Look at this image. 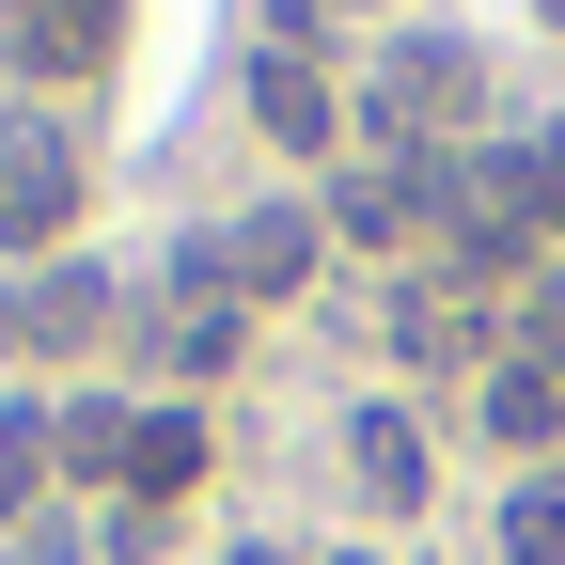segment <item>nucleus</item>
Segmentation results:
<instances>
[{
    "label": "nucleus",
    "mask_w": 565,
    "mask_h": 565,
    "mask_svg": "<svg viewBox=\"0 0 565 565\" xmlns=\"http://www.w3.org/2000/svg\"><path fill=\"white\" fill-rule=\"evenodd\" d=\"M362 126L393 141V158H456V126H471V47H456V32H393Z\"/></svg>",
    "instance_id": "1"
},
{
    "label": "nucleus",
    "mask_w": 565,
    "mask_h": 565,
    "mask_svg": "<svg viewBox=\"0 0 565 565\" xmlns=\"http://www.w3.org/2000/svg\"><path fill=\"white\" fill-rule=\"evenodd\" d=\"M173 282H189V299H299V282H315V221H299V204H252V221H204L189 252H173Z\"/></svg>",
    "instance_id": "2"
},
{
    "label": "nucleus",
    "mask_w": 565,
    "mask_h": 565,
    "mask_svg": "<svg viewBox=\"0 0 565 565\" xmlns=\"http://www.w3.org/2000/svg\"><path fill=\"white\" fill-rule=\"evenodd\" d=\"M63 221H79V141L63 126H0V252L63 267Z\"/></svg>",
    "instance_id": "3"
},
{
    "label": "nucleus",
    "mask_w": 565,
    "mask_h": 565,
    "mask_svg": "<svg viewBox=\"0 0 565 565\" xmlns=\"http://www.w3.org/2000/svg\"><path fill=\"white\" fill-rule=\"evenodd\" d=\"M95 330H110V267H79V252L0 282V345H17V362H63V345H95Z\"/></svg>",
    "instance_id": "4"
},
{
    "label": "nucleus",
    "mask_w": 565,
    "mask_h": 565,
    "mask_svg": "<svg viewBox=\"0 0 565 565\" xmlns=\"http://www.w3.org/2000/svg\"><path fill=\"white\" fill-rule=\"evenodd\" d=\"M126 0H17V79H110Z\"/></svg>",
    "instance_id": "5"
},
{
    "label": "nucleus",
    "mask_w": 565,
    "mask_h": 565,
    "mask_svg": "<svg viewBox=\"0 0 565 565\" xmlns=\"http://www.w3.org/2000/svg\"><path fill=\"white\" fill-rule=\"evenodd\" d=\"M252 126L282 141V158H330V141H345V95L315 79V63H267V79H252Z\"/></svg>",
    "instance_id": "6"
},
{
    "label": "nucleus",
    "mask_w": 565,
    "mask_h": 565,
    "mask_svg": "<svg viewBox=\"0 0 565 565\" xmlns=\"http://www.w3.org/2000/svg\"><path fill=\"white\" fill-rule=\"evenodd\" d=\"M126 487H141V503H189V487H204V408H141Z\"/></svg>",
    "instance_id": "7"
},
{
    "label": "nucleus",
    "mask_w": 565,
    "mask_h": 565,
    "mask_svg": "<svg viewBox=\"0 0 565 565\" xmlns=\"http://www.w3.org/2000/svg\"><path fill=\"white\" fill-rule=\"evenodd\" d=\"M550 424H565V377L534 362V345H519V362H487V440H519V456H550Z\"/></svg>",
    "instance_id": "8"
},
{
    "label": "nucleus",
    "mask_w": 565,
    "mask_h": 565,
    "mask_svg": "<svg viewBox=\"0 0 565 565\" xmlns=\"http://www.w3.org/2000/svg\"><path fill=\"white\" fill-rule=\"evenodd\" d=\"M345 456H362L377 503H424V424H408V408H362V424H345Z\"/></svg>",
    "instance_id": "9"
},
{
    "label": "nucleus",
    "mask_w": 565,
    "mask_h": 565,
    "mask_svg": "<svg viewBox=\"0 0 565 565\" xmlns=\"http://www.w3.org/2000/svg\"><path fill=\"white\" fill-rule=\"evenodd\" d=\"M47 471H63V424L17 393V408H0V519H32V487H47Z\"/></svg>",
    "instance_id": "10"
},
{
    "label": "nucleus",
    "mask_w": 565,
    "mask_h": 565,
    "mask_svg": "<svg viewBox=\"0 0 565 565\" xmlns=\"http://www.w3.org/2000/svg\"><path fill=\"white\" fill-rule=\"evenodd\" d=\"M236 345H252V315H236V299H189V315H173V377H221Z\"/></svg>",
    "instance_id": "11"
},
{
    "label": "nucleus",
    "mask_w": 565,
    "mask_h": 565,
    "mask_svg": "<svg viewBox=\"0 0 565 565\" xmlns=\"http://www.w3.org/2000/svg\"><path fill=\"white\" fill-rule=\"evenodd\" d=\"M503 565H565V487L519 471V503H503Z\"/></svg>",
    "instance_id": "12"
},
{
    "label": "nucleus",
    "mask_w": 565,
    "mask_h": 565,
    "mask_svg": "<svg viewBox=\"0 0 565 565\" xmlns=\"http://www.w3.org/2000/svg\"><path fill=\"white\" fill-rule=\"evenodd\" d=\"M126 440H141V408H110V393L63 408V471H126Z\"/></svg>",
    "instance_id": "13"
},
{
    "label": "nucleus",
    "mask_w": 565,
    "mask_h": 565,
    "mask_svg": "<svg viewBox=\"0 0 565 565\" xmlns=\"http://www.w3.org/2000/svg\"><path fill=\"white\" fill-rule=\"evenodd\" d=\"M534 204L565 221V126H534Z\"/></svg>",
    "instance_id": "14"
},
{
    "label": "nucleus",
    "mask_w": 565,
    "mask_h": 565,
    "mask_svg": "<svg viewBox=\"0 0 565 565\" xmlns=\"http://www.w3.org/2000/svg\"><path fill=\"white\" fill-rule=\"evenodd\" d=\"M236 565H299V550H236Z\"/></svg>",
    "instance_id": "15"
},
{
    "label": "nucleus",
    "mask_w": 565,
    "mask_h": 565,
    "mask_svg": "<svg viewBox=\"0 0 565 565\" xmlns=\"http://www.w3.org/2000/svg\"><path fill=\"white\" fill-rule=\"evenodd\" d=\"M550 17H565V0H550Z\"/></svg>",
    "instance_id": "16"
},
{
    "label": "nucleus",
    "mask_w": 565,
    "mask_h": 565,
    "mask_svg": "<svg viewBox=\"0 0 565 565\" xmlns=\"http://www.w3.org/2000/svg\"><path fill=\"white\" fill-rule=\"evenodd\" d=\"M345 565H362V550H345Z\"/></svg>",
    "instance_id": "17"
}]
</instances>
